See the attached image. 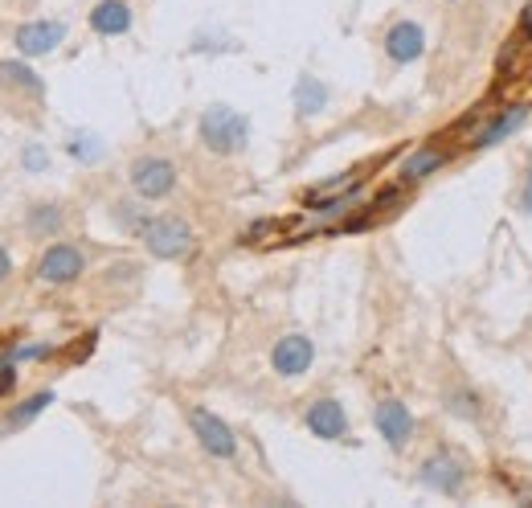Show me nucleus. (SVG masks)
Instances as JSON below:
<instances>
[{
    "label": "nucleus",
    "instance_id": "15",
    "mask_svg": "<svg viewBox=\"0 0 532 508\" xmlns=\"http://www.w3.org/2000/svg\"><path fill=\"white\" fill-rule=\"evenodd\" d=\"M442 160H447V156H442L438 148H422V152H414V156L406 160V168H402V177H406V181H422L426 173H434V168H438Z\"/></svg>",
    "mask_w": 532,
    "mask_h": 508
},
{
    "label": "nucleus",
    "instance_id": "22",
    "mask_svg": "<svg viewBox=\"0 0 532 508\" xmlns=\"http://www.w3.org/2000/svg\"><path fill=\"white\" fill-rule=\"evenodd\" d=\"M9 271H13V259H9V250H5V246H0V283H5V279H9Z\"/></svg>",
    "mask_w": 532,
    "mask_h": 508
},
{
    "label": "nucleus",
    "instance_id": "6",
    "mask_svg": "<svg viewBox=\"0 0 532 508\" xmlns=\"http://www.w3.org/2000/svg\"><path fill=\"white\" fill-rule=\"evenodd\" d=\"M62 37H66V25L62 21H29V25L17 29V50L25 58H41V54L58 50Z\"/></svg>",
    "mask_w": 532,
    "mask_h": 508
},
{
    "label": "nucleus",
    "instance_id": "21",
    "mask_svg": "<svg viewBox=\"0 0 532 508\" xmlns=\"http://www.w3.org/2000/svg\"><path fill=\"white\" fill-rule=\"evenodd\" d=\"M13 386H17V373L13 369H0V398H5Z\"/></svg>",
    "mask_w": 532,
    "mask_h": 508
},
{
    "label": "nucleus",
    "instance_id": "13",
    "mask_svg": "<svg viewBox=\"0 0 532 508\" xmlns=\"http://www.w3.org/2000/svg\"><path fill=\"white\" fill-rule=\"evenodd\" d=\"M524 119H528V111H524V107H512V111H504V115H500L492 127H487L483 136H479V148H492V144H500L504 136H512V132H516V127H520Z\"/></svg>",
    "mask_w": 532,
    "mask_h": 508
},
{
    "label": "nucleus",
    "instance_id": "4",
    "mask_svg": "<svg viewBox=\"0 0 532 508\" xmlns=\"http://www.w3.org/2000/svg\"><path fill=\"white\" fill-rule=\"evenodd\" d=\"M189 427H193V435L201 439V447L209 451V455H221V459H230L234 455V431L221 422L217 414H209L205 406H193L189 410Z\"/></svg>",
    "mask_w": 532,
    "mask_h": 508
},
{
    "label": "nucleus",
    "instance_id": "1",
    "mask_svg": "<svg viewBox=\"0 0 532 508\" xmlns=\"http://www.w3.org/2000/svg\"><path fill=\"white\" fill-rule=\"evenodd\" d=\"M246 136H250V123H246V115H238V111H230V107H209L205 115H201V140H205V148H213V152H238L242 144H246Z\"/></svg>",
    "mask_w": 532,
    "mask_h": 508
},
{
    "label": "nucleus",
    "instance_id": "10",
    "mask_svg": "<svg viewBox=\"0 0 532 508\" xmlns=\"http://www.w3.org/2000/svg\"><path fill=\"white\" fill-rule=\"evenodd\" d=\"M422 46H426V37H422V29L414 21H402V25H393L385 33V50H389L393 62H414V58H422Z\"/></svg>",
    "mask_w": 532,
    "mask_h": 508
},
{
    "label": "nucleus",
    "instance_id": "9",
    "mask_svg": "<svg viewBox=\"0 0 532 508\" xmlns=\"http://www.w3.org/2000/svg\"><path fill=\"white\" fill-rule=\"evenodd\" d=\"M307 427H312L316 439H340L348 431V418H344L340 402L320 398V402H312V410H307Z\"/></svg>",
    "mask_w": 532,
    "mask_h": 508
},
{
    "label": "nucleus",
    "instance_id": "14",
    "mask_svg": "<svg viewBox=\"0 0 532 508\" xmlns=\"http://www.w3.org/2000/svg\"><path fill=\"white\" fill-rule=\"evenodd\" d=\"M324 103H328V87H324V82H316V78H303L299 87H295V107H299L303 115L320 111Z\"/></svg>",
    "mask_w": 532,
    "mask_h": 508
},
{
    "label": "nucleus",
    "instance_id": "19",
    "mask_svg": "<svg viewBox=\"0 0 532 508\" xmlns=\"http://www.w3.org/2000/svg\"><path fill=\"white\" fill-rule=\"evenodd\" d=\"M70 152H74V156H82V160H95V156H99L95 140H74V144H70Z\"/></svg>",
    "mask_w": 532,
    "mask_h": 508
},
{
    "label": "nucleus",
    "instance_id": "24",
    "mask_svg": "<svg viewBox=\"0 0 532 508\" xmlns=\"http://www.w3.org/2000/svg\"><path fill=\"white\" fill-rule=\"evenodd\" d=\"M520 29L532 37V0H528V5H524V13H520Z\"/></svg>",
    "mask_w": 532,
    "mask_h": 508
},
{
    "label": "nucleus",
    "instance_id": "20",
    "mask_svg": "<svg viewBox=\"0 0 532 508\" xmlns=\"http://www.w3.org/2000/svg\"><path fill=\"white\" fill-rule=\"evenodd\" d=\"M25 168H46V152H41V148H29V152H25Z\"/></svg>",
    "mask_w": 532,
    "mask_h": 508
},
{
    "label": "nucleus",
    "instance_id": "23",
    "mask_svg": "<svg viewBox=\"0 0 532 508\" xmlns=\"http://www.w3.org/2000/svg\"><path fill=\"white\" fill-rule=\"evenodd\" d=\"M520 205L532 214V168H528V181H524V197H520Z\"/></svg>",
    "mask_w": 532,
    "mask_h": 508
},
{
    "label": "nucleus",
    "instance_id": "17",
    "mask_svg": "<svg viewBox=\"0 0 532 508\" xmlns=\"http://www.w3.org/2000/svg\"><path fill=\"white\" fill-rule=\"evenodd\" d=\"M50 402H54V394H50V390H46V394H33L29 402H21V406L9 414V422H5V427H25V422H33V418H37L41 410H46Z\"/></svg>",
    "mask_w": 532,
    "mask_h": 508
},
{
    "label": "nucleus",
    "instance_id": "11",
    "mask_svg": "<svg viewBox=\"0 0 532 508\" xmlns=\"http://www.w3.org/2000/svg\"><path fill=\"white\" fill-rule=\"evenodd\" d=\"M91 29L103 37H119L131 29V9L123 0H103V5H95V13H91Z\"/></svg>",
    "mask_w": 532,
    "mask_h": 508
},
{
    "label": "nucleus",
    "instance_id": "3",
    "mask_svg": "<svg viewBox=\"0 0 532 508\" xmlns=\"http://www.w3.org/2000/svg\"><path fill=\"white\" fill-rule=\"evenodd\" d=\"M172 185H176V168H172L168 160H160V156H144V160L131 164V189H136L140 197H148V201L168 197Z\"/></svg>",
    "mask_w": 532,
    "mask_h": 508
},
{
    "label": "nucleus",
    "instance_id": "18",
    "mask_svg": "<svg viewBox=\"0 0 532 508\" xmlns=\"http://www.w3.org/2000/svg\"><path fill=\"white\" fill-rule=\"evenodd\" d=\"M58 222H62V214L54 205H33V214H29V230L33 234H54Z\"/></svg>",
    "mask_w": 532,
    "mask_h": 508
},
{
    "label": "nucleus",
    "instance_id": "2",
    "mask_svg": "<svg viewBox=\"0 0 532 508\" xmlns=\"http://www.w3.org/2000/svg\"><path fill=\"white\" fill-rule=\"evenodd\" d=\"M140 234L156 259H185V254H193V230L181 218H152L140 226Z\"/></svg>",
    "mask_w": 532,
    "mask_h": 508
},
{
    "label": "nucleus",
    "instance_id": "16",
    "mask_svg": "<svg viewBox=\"0 0 532 508\" xmlns=\"http://www.w3.org/2000/svg\"><path fill=\"white\" fill-rule=\"evenodd\" d=\"M0 82H13V87H21V91H29V95H41L37 74H33L29 66H21V62H0Z\"/></svg>",
    "mask_w": 532,
    "mask_h": 508
},
{
    "label": "nucleus",
    "instance_id": "8",
    "mask_svg": "<svg viewBox=\"0 0 532 508\" xmlns=\"http://www.w3.org/2000/svg\"><path fill=\"white\" fill-rule=\"evenodd\" d=\"M312 357H316V349H312L307 336H283V341L275 345V353H271V365L283 377H299V373H307Z\"/></svg>",
    "mask_w": 532,
    "mask_h": 508
},
{
    "label": "nucleus",
    "instance_id": "7",
    "mask_svg": "<svg viewBox=\"0 0 532 508\" xmlns=\"http://www.w3.org/2000/svg\"><path fill=\"white\" fill-rule=\"evenodd\" d=\"M373 422H377L381 439H385L393 451H402V447H406V439H410V431H414V418H410V410H406L402 402H393V398L377 406Z\"/></svg>",
    "mask_w": 532,
    "mask_h": 508
},
{
    "label": "nucleus",
    "instance_id": "5",
    "mask_svg": "<svg viewBox=\"0 0 532 508\" xmlns=\"http://www.w3.org/2000/svg\"><path fill=\"white\" fill-rule=\"evenodd\" d=\"M78 275H82V254H78V246H66V242L50 246L46 254H41V263H37V279L41 283H74Z\"/></svg>",
    "mask_w": 532,
    "mask_h": 508
},
{
    "label": "nucleus",
    "instance_id": "12",
    "mask_svg": "<svg viewBox=\"0 0 532 508\" xmlns=\"http://www.w3.org/2000/svg\"><path fill=\"white\" fill-rule=\"evenodd\" d=\"M422 480H426L430 488H438V492H459L463 472H459V463H455L451 455H434V459H426Z\"/></svg>",
    "mask_w": 532,
    "mask_h": 508
}]
</instances>
